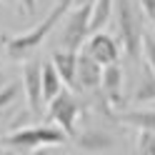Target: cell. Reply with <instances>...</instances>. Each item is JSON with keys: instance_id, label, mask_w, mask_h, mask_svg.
Wrapping results in <instances>:
<instances>
[{"instance_id": "obj_1", "label": "cell", "mask_w": 155, "mask_h": 155, "mask_svg": "<svg viewBox=\"0 0 155 155\" xmlns=\"http://www.w3.org/2000/svg\"><path fill=\"white\" fill-rule=\"evenodd\" d=\"M68 8H73L70 0H58V3L53 5V10L48 13L35 28H30L28 33H20V35H3V45H5L8 55H10L13 60H25V58L35 55V50L43 45V40L55 30V25L60 23V18L68 13Z\"/></svg>"}, {"instance_id": "obj_2", "label": "cell", "mask_w": 155, "mask_h": 155, "mask_svg": "<svg viewBox=\"0 0 155 155\" xmlns=\"http://www.w3.org/2000/svg\"><path fill=\"white\" fill-rule=\"evenodd\" d=\"M115 18H118V43L125 50V55L133 63L140 60L143 55V23L140 15L135 13L130 0H113Z\"/></svg>"}, {"instance_id": "obj_3", "label": "cell", "mask_w": 155, "mask_h": 155, "mask_svg": "<svg viewBox=\"0 0 155 155\" xmlns=\"http://www.w3.org/2000/svg\"><path fill=\"white\" fill-rule=\"evenodd\" d=\"M65 140L68 135L58 125H33V128H20L8 133L3 138V145L13 150H40V148L63 145Z\"/></svg>"}, {"instance_id": "obj_4", "label": "cell", "mask_w": 155, "mask_h": 155, "mask_svg": "<svg viewBox=\"0 0 155 155\" xmlns=\"http://www.w3.org/2000/svg\"><path fill=\"white\" fill-rule=\"evenodd\" d=\"M80 118V103L73 95V90H60L48 103V120L58 125L68 138H75V123Z\"/></svg>"}, {"instance_id": "obj_5", "label": "cell", "mask_w": 155, "mask_h": 155, "mask_svg": "<svg viewBox=\"0 0 155 155\" xmlns=\"http://www.w3.org/2000/svg\"><path fill=\"white\" fill-rule=\"evenodd\" d=\"M65 15H68V20H65V28L60 33V48L78 53V48L90 35V3L68 8Z\"/></svg>"}, {"instance_id": "obj_6", "label": "cell", "mask_w": 155, "mask_h": 155, "mask_svg": "<svg viewBox=\"0 0 155 155\" xmlns=\"http://www.w3.org/2000/svg\"><path fill=\"white\" fill-rule=\"evenodd\" d=\"M23 88H25V98H28V108L33 115L43 113V63L40 58H25L23 65Z\"/></svg>"}, {"instance_id": "obj_7", "label": "cell", "mask_w": 155, "mask_h": 155, "mask_svg": "<svg viewBox=\"0 0 155 155\" xmlns=\"http://www.w3.org/2000/svg\"><path fill=\"white\" fill-rule=\"evenodd\" d=\"M85 53H88L90 58H95V60L105 68V65L120 60V43L115 40L113 35H108V33L95 30V33H90V40H88Z\"/></svg>"}, {"instance_id": "obj_8", "label": "cell", "mask_w": 155, "mask_h": 155, "mask_svg": "<svg viewBox=\"0 0 155 155\" xmlns=\"http://www.w3.org/2000/svg\"><path fill=\"white\" fill-rule=\"evenodd\" d=\"M100 80H103V65L95 58H90L88 53L78 55V60H75V88L100 90Z\"/></svg>"}, {"instance_id": "obj_9", "label": "cell", "mask_w": 155, "mask_h": 155, "mask_svg": "<svg viewBox=\"0 0 155 155\" xmlns=\"http://www.w3.org/2000/svg\"><path fill=\"white\" fill-rule=\"evenodd\" d=\"M100 88H103V98L110 105V110L123 105V68L118 63H110L103 68Z\"/></svg>"}, {"instance_id": "obj_10", "label": "cell", "mask_w": 155, "mask_h": 155, "mask_svg": "<svg viewBox=\"0 0 155 155\" xmlns=\"http://www.w3.org/2000/svg\"><path fill=\"white\" fill-rule=\"evenodd\" d=\"M75 60H78V53L75 50H65V48H60V50L53 53V68L58 70V75H60L63 85H68V88H75Z\"/></svg>"}, {"instance_id": "obj_11", "label": "cell", "mask_w": 155, "mask_h": 155, "mask_svg": "<svg viewBox=\"0 0 155 155\" xmlns=\"http://www.w3.org/2000/svg\"><path fill=\"white\" fill-rule=\"evenodd\" d=\"M130 100H133V103H140V105L155 100V73L150 70L148 65L140 70V80H138V85H135Z\"/></svg>"}, {"instance_id": "obj_12", "label": "cell", "mask_w": 155, "mask_h": 155, "mask_svg": "<svg viewBox=\"0 0 155 155\" xmlns=\"http://www.w3.org/2000/svg\"><path fill=\"white\" fill-rule=\"evenodd\" d=\"M75 143L80 145L83 150H90V153L115 148V140L108 133H100V130H85V133H80V138H75Z\"/></svg>"}, {"instance_id": "obj_13", "label": "cell", "mask_w": 155, "mask_h": 155, "mask_svg": "<svg viewBox=\"0 0 155 155\" xmlns=\"http://www.w3.org/2000/svg\"><path fill=\"white\" fill-rule=\"evenodd\" d=\"M113 15V0H90V33L103 30Z\"/></svg>"}, {"instance_id": "obj_14", "label": "cell", "mask_w": 155, "mask_h": 155, "mask_svg": "<svg viewBox=\"0 0 155 155\" xmlns=\"http://www.w3.org/2000/svg\"><path fill=\"white\" fill-rule=\"evenodd\" d=\"M60 90H63L60 75H58V70L53 68V63H45L43 65V103L48 105Z\"/></svg>"}, {"instance_id": "obj_15", "label": "cell", "mask_w": 155, "mask_h": 155, "mask_svg": "<svg viewBox=\"0 0 155 155\" xmlns=\"http://www.w3.org/2000/svg\"><path fill=\"white\" fill-rule=\"evenodd\" d=\"M123 123L135 125L138 130H153L155 133V110H128L120 115Z\"/></svg>"}, {"instance_id": "obj_16", "label": "cell", "mask_w": 155, "mask_h": 155, "mask_svg": "<svg viewBox=\"0 0 155 155\" xmlns=\"http://www.w3.org/2000/svg\"><path fill=\"white\" fill-rule=\"evenodd\" d=\"M20 98V83L13 80V83H8L3 90H0V120L8 115V110H10V105Z\"/></svg>"}, {"instance_id": "obj_17", "label": "cell", "mask_w": 155, "mask_h": 155, "mask_svg": "<svg viewBox=\"0 0 155 155\" xmlns=\"http://www.w3.org/2000/svg\"><path fill=\"white\" fill-rule=\"evenodd\" d=\"M138 153H148V155H155V133L153 130H140L138 133Z\"/></svg>"}, {"instance_id": "obj_18", "label": "cell", "mask_w": 155, "mask_h": 155, "mask_svg": "<svg viewBox=\"0 0 155 155\" xmlns=\"http://www.w3.org/2000/svg\"><path fill=\"white\" fill-rule=\"evenodd\" d=\"M143 50H145V65L155 73V35L143 30Z\"/></svg>"}, {"instance_id": "obj_19", "label": "cell", "mask_w": 155, "mask_h": 155, "mask_svg": "<svg viewBox=\"0 0 155 155\" xmlns=\"http://www.w3.org/2000/svg\"><path fill=\"white\" fill-rule=\"evenodd\" d=\"M140 8H143V13L148 15V20L155 28V0H140Z\"/></svg>"}, {"instance_id": "obj_20", "label": "cell", "mask_w": 155, "mask_h": 155, "mask_svg": "<svg viewBox=\"0 0 155 155\" xmlns=\"http://www.w3.org/2000/svg\"><path fill=\"white\" fill-rule=\"evenodd\" d=\"M35 3L38 0H20V5H23L25 13H35Z\"/></svg>"}, {"instance_id": "obj_21", "label": "cell", "mask_w": 155, "mask_h": 155, "mask_svg": "<svg viewBox=\"0 0 155 155\" xmlns=\"http://www.w3.org/2000/svg\"><path fill=\"white\" fill-rule=\"evenodd\" d=\"M73 5H83V3H90V0H70Z\"/></svg>"}, {"instance_id": "obj_22", "label": "cell", "mask_w": 155, "mask_h": 155, "mask_svg": "<svg viewBox=\"0 0 155 155\" xmlns=\"http://www.w3.org/2000/svg\"><path fill=\"white\" fill-rule=\"evenodd\" d=\"M0 80H3V60H0Z\"/></svg>"}]
</instances>
